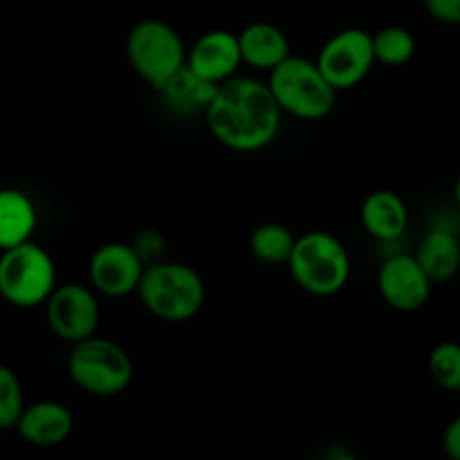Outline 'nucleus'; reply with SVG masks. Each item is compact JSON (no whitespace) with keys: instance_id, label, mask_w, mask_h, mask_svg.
Listing matches in <instances>:
<instances>
[{"instance_id":"1","label":"nucleus","mask_w":460,"mask_h":460,"mask_svg":"<svg viewBox=\"0 0 460 460\" xmlns=\"http://www.w3.org/2000/svg\"><path fill=\"white\" fill-rule=\"evenodd\" d=\"M205 117L223 146L238 153H254L277 139L283 111L268 81L232 76L218 85Z\"/></svg>"},{"instance_id":"2","label":"nucleus","mask_w":460,"mask_h":460,"mask_svg":"<svg viewBox=\"0 0 460 460\" xmlns=\"http://www.w3.org/2000/svg\"><path fill=\"white\" fill-rule=\"evenodd\" d=\"M137 296L144 308L160 322L182 323L191 322L200 313L207 299V288L191 265L155 261L144 270Z\"/></svg>"},{"instance_id":"3","label":"nucleus","mask_w":460,"mask_h":460,"mask_svg":"<svg viewBox=\"0 0 460 460\" xmlns=\"http://www.w3.org/2000/svg\"><path fill=\"white\" fill-rule=\"evenodd\" d=\"M268 75V85L281 111L296 119H323L335 108L337 90L326 79L317 61L290 54Z\"/></svg>"},{"instance_id":"4","label":"nucleus","mask_w":460,"mask_h":460,"mask_svg":"<svg viewBox=\"0 0 460 460\" xmlns=\"http://www.w3.org/2000/svg\"><path fill=\"white\" fill-rule=\"evenodd\" d=\"M288 268L301 290L313 296H332L349 283L350 256L340 238L314 229L296 238Z\"/></svg>"},{"instance_id":"5","label":"nucleus","mask_w":460,"mask_h":460,"mask_svg":"<svg viewBox=\"0 0 460 460\" xmlns=\"http://www.w3.org/2000/svg\"><path fill=\"white\" fill-rule=\"evenodd\" d=\"M133 359L117 341L106 337H88L72 344L67 358V376L81 391L99 398L124 394L133 382Z\"/></svg>"},{"instance_id":"6","label":"nucleus","mask_w":460,"mask_h":460,"mask_svg":"<svg viewBox=\"0 0 460 460\" xmlns=\"http://www.w3.org/2000/svg\"><path fill=\"white\" fill-rule=\"evenodd\" d=\"M187 52L178 30L157 18L135 22L126 36L130 67L153 90H160L180 67L187 66Z\"/></svg>"},{"instance_id":"7","label":"nucleus","mask_w":460,"mask_h":460,"mask_svg":"<svg viewBox=\"0 0 460 460\" xmlns=\"http://www.w3.org/2000/svg\"><path fill=\"white\" fill-rule=\"evenodd\" d=\"M57 288V265L34 241L0 254V296L16 308L45 305Z\"/></svg>"},{"instance_id":"8","label":"nucleus","mask_w":460,"mask_h":460,"mask_svg":"<svg viewBox=\"0 0 460 460\" xmlns=\"http://www.w3.org/2000/svg\"><path fill=\"white\" fill-rule=\"evenodd\" d=\"M376 63L373 34H368L367 30H359V27L337 31L332 39L326 40L317 57V66L322 67V72L337 93L362 84Z\"/></svg>"},{"instance_id":"9","label":"nucleus","mask_w":460,"mask_h":460,"mask_svg":"<svg viewBox=\"0 0 460 460\" xmlns=\"http://www.w3.org/2000/svg\"><path fill=\"white\" fill-rule=\"evenodd\" d=\"M99 317L102 310H99L97 295L81 283L57 286L45 301V319L49 331L67 344H79L97 335Z\"/></svg>"},{"instance_id":"10","label":"nucleus","mask_w":460,"mask_h":460,"mask_svg":"<svg viewBox=\"0 0 460 460\" xmlns=\"http://www.w3.org/2000/svg\"><path fill=\"white\" fill-rule=\"evenodd\" d=\"M144 270H146V259L139 254L137 247L117 241L99 247L88 263L93 288L99 295L111 299L137 292Z\"/></svg>"},{"instance_id":"11","label":"nucleus","mask_w":460,"mask_h":460,"mask_svg":"<svg viewBox=\"0 0 460 460\" xmlns=\"http://www.w3.org/2000/svg\"><path fill=\"white\" fill-rule=\"evenodd\" d=\"M377 290L386 305L398 313H416L429 301L434 281L416 254H394L380 265Z\"/></svg>"},{"instance_id":"12","label":"nucleus","mask_w":460,"mask_h":460,"mask_svg":"<svg viewBox=\"0 0 460 460\" xmlns=\"http://www.w3.org/2000/svg\"><path fill=\"white\" fill-rule=\"evenodd\" d=\"M243 63L238 34L227 30H211L202 34L187 52V66L214 84H225L236 76Z\"/></svg>"},{"instance_id":"13","label":"nucleus","mask_w":460,"mask_h":460,"mask_svg":"<svg viewBox=\"0 0 460 460\" xmlns=\"http://www.w3.org/2000/svg\"><path fill=\"white\" fill-rule=\"evenodd\" d=\"M72 429H75V416L66 404L57 400L25 404L16 425L21 438L34 447H57L70 438Z\"/></svg>"},{"instance_id":"14","label":"nucleus","mask_w":460,"mask_h":460,"mask_svg":"<svg viewBox=\"0 0 460 460\" xmlns=\"http://www.w3.org/2000/svg\"><path fill=\"white\" fill-rule=\"evenodd\" d=\"M218 84L205 79L189 66H182L157 93L164 99V106L180 117L205 115L209 103L214 102Z\"/></svg>"},{"instance_id":"15","label":"nucleus","mask_w":460,"mask_h":460,"mask_svg":"<svg viewBox=\"0 0 460 460\" xmlns=\"http://www.w3.org/2000/svg\"><path fill=\"white\" fill-rule=\"evenodd\" d=\"M238 43H241L243 63L254 70L272 72L292 54L286 31L272 22H250L238 34Z\"/></svg>"},{"instance_id":"16","label":"nucleus","mask_w":460,"mask_h":460,"mask_svg":"<svg viewBox=\"0 0 460 460\" xmlns=\"http://www.w3.org/2000/svg\"><path fill=\"white\" fill-rule=\"evenodd\" d=\"M362 225L376 241L394 243L407 232L409 209L395 191L377 189L364 200Z\"/></svg>"},{"instance_id":"17","label":"nucleus","mask_w":460,"mask_h":460,"mask_svg":"<svg viewBox=\"0 0 460 460\" xmlns=\"http://www.w3.org/2000/svg\"><path fill=\"white\" fill-rule=\"evenodd\" d=\"M36 223V207L25 191L0 189V252L31 241Z\"/></svg>"},{"instance_id":"18","label":"nucleus","mask_w":460,"mask_h":460,"mask_svg":"<svg viewBox=\"0 0 460 460\" xmlns=\"http://www.w3.org/2000/svg\"><path fill=\"white\" fill-rule=\"evenodd\" d=\"M416 259L436 283L452 281L460 270V241L447 227H436L425 234L416 252Z\"/></svg>"},{"instance_id":"19","label":"nucleus","mask_w":460,"mask_h":460,"mask_svg":"<svg viewBox=\"0 0 460 460\" xmlns=\"http://www.w3.org/2000/svg\"><path fill=\"white\" fill-rule=\"evenodd\" d=\"M296 236L283 223H261L250 234V252L265 265H288Z\"/></svg>"},{"instance_id":"20","label":"nucleus","mask_w":460,"mask_h":460,"mask_svg":"<svg viewBox=\"0 0 460 460\" xmlns=\"http://www.w3.org/2000/svg\"><path fill=\"white\" fill-rule=\"evenodd\" d=\"M373 52L382 66H407L416 54V36L400 25H386L373 34Z\"/></svg>"},{"instance_id":"21","label":"nucleus","mask_w":460,"mask_h":460,"mask_svg":"<svg viewBox=\"0 0 460 460\" xmlns=\"http://www.w3.org/2000/svg\"><path fill=\"white\" fill-rule=\"evenodd\" d=\"M429 376L440 389L458 394L460 391V344L443 341L429 353Z\"/></svg>"},{"instance_id":"22","label":"nucleus","mask_w":460,"mask_h":460,"mask_svg":"<svg viewBox=\"0 0 460 460\" xmlns=\"http://www.w3.org/2000/svg\"><path fill=\"white\" fill-rule=\"evenodd\" d=\"M25 409L22 386L16 373L0 364V431L16 429Z\"/></svg>"},{"instance_id":"23","label":"nucleus","mask_w":460,"mask_h":460,"mask_svg":"<svg viewBox=\"0 0 460 460\" xmlns=\"http://www.w3.org/2000/svg\"><path fill=\"white\" fill-rule=\"evenodd\" d=\"M429 16L447 25H460V0H425Z\"/></svg>"},{"instance_id":"24","label":"nucleus","mask_w":460,"mask_h":460,"mask_svg":"<svg viewBox=\"0 0 460 460\" xmlns=\"http://www.w3.org/2000/svg\"><path fill=\"white\" fill-rule=\"evenodd\" d=\"M443 449L449 458L460 460V416L454 418L443 434Z\"/></svg>"},{"instance_id":"25","label":"nucleus","mask_w":460,"mask_h":460,"mask_svg":"<svg viewBox=\"0 0 460 460\" xmlns=\"http://www.w3.org/2000/svg\"><path fill=\"white\" fill-rule=\"evenodd\" d=\"M456 202H458V207H460V175H458V180H456Z\"/></svg>"}]
</instances>
